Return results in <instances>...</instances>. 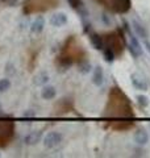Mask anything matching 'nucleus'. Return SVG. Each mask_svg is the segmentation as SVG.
<instances>
[{
  "instance_id": "nucleus-13",
  "label": "nucleus",
  "mask_w": 150,
  "mask_h": 158,
  "mask_svg": "<svg viewBox=\"0 0 150 158\" xmlns=\"http://www.w3.org/2000/svg\"><path fill=\"white\" fill-rule=\"evenodd\" d=\"M11 88V81L8 78L0 79V92H6Z\"/></svg>"
},
{
  "instance_id": "nucleus-6",
  "label": "nucleus",
  "mask_w": 150,
  "mask_h": 158,
  "mask_svg": "<svg viewBox=\"0 0 150 158\" xmlns=\"http://www.w3.org/2000/svg\"><path fill=\"white\" fill-rule=\"evenodd\" d=\"M41 137H42V133L40 131H32L31 133H28V135L25 136L24 141L27 145H36L37 142H40Z\"/></svg>"
},
{
  "instance_id": "nucleus-19",
  "label": "nucleus",
  "mask_w": 150,
  "mask_h": 158,
  "mask_svg": "<svg viewBox=\"0 0 150 158\" xmlns=\"http://www.w3.org/2000/svg\"><path fill=\"white\" fill-rule=\"evenodd\" d=\"M144 45H145V48H146V50L150 53V42L148 41V38H146V40H144Z\"/></svg>"
},
{
  "instance_id": "nucleus-11",
  "label": "nucleus",
  "mask_w": 150,
  "mask_h": 158,
  "mask_svg": "<svg viewBox=\"0 0 150 158\" xmlns=\"http://www.w3.org/2000/svg\"><path fill=\"white\" fill-rule=\"evenodd\" d=\"M90 40H91L92 46L96 49V50H102V49H103V40H102V37H100L99 34L91 33V34H90Z\"/></svg>"
},
{
  "instance_id": "nucleus-9",
  "label": "nucleus",
  "mask_w": 150,
  "mask_h": 158,
  "mask_svg": "<svg viewBox=\"0 0 150 158\" xmlns=\"http://www.w3.org/2000/svg\"><path fill=\"white\" fill-rule=\"evenodd\" d=\"M56 95H57L56 87H53V86H46V85L42 87V90H41V96H42V99H45V100H52V99L56 98Z\"/></svg>"
},
{
  "instance_id": "nucleus-12",
  "label": "nucleus",
  "mask_w": 150,
  "mask_h": 158,
  "mask_svg": "<svg viewBox=\"0 0 150 158\" xmlns=\"http://www.w3.org/2000/svg\"><path fill=\"white\" fill-rule=\"evenodd\" d=\"M49 81V75L46 73H40L36 75V78H34V83H36L37 86H45Z\"/></svg>"
},
{
  "instance_id": "nucleus-7",
  "label": "nucleus",
  "mask_w": 150,
  "mask_h": 158,
  "mask_svg": "<svg viewBox=\"0 0 150 158\" xmlns=\"http://www.w3.org/2000/svg\"><path fill=\"white\" fill-rule=\"evenodd\" d=\"M44 28H45V20H44V17H41V16H38V17H36L32 21V24H31V31H32V33H34V34H40L42 31H44Z\"/></svg>"
},
{
  "instance_id": "nucleus-5",
  "label": "nucleus",
  "mask_w": 150,
  "mask_h": 158,
  "mask_svg": "<svg viewBox=\"0 0 150 158\" xmlns=\"http://www.w3.org/2000/svg\"><path fill=\"white\" fill-rule=\"evenodd\" d=\"M134 142L138 145H146L149 142V133L145 131V129H137L134 132Z\"/></svg>"
},
{
  "instance_id": "nucleus-18",
  "label": "nucleus",
  "mask_w": 150,
  "mask_h": 158,
  "mask_svg": "<svg viewBox=\"0 0 150 158\" xmlns=\"http://www.w3.org/2000/svg\"><path fill=\"white\" fill-rule=\"evenodd\" d=\"M24 116H25V117H32V116H34V112L31 111V110H29V111H25V112H24Z\"/></svg>"
},
{
  "instance_id": "nucleus-8",
  "label": "nucleus",
  "mask_w": 150,
  "mask_h": 158,
  "mask_svg": "<svg viewBox=\"0 0 150 158\" xmlns=\"http://www.w3.org/2000/svg\"><path fill=\"white\" fill-rule=\"evenodd\" d=\"M92 83L95 86H102L104 83V71L100 66H96L94 69V74H92Z\"/></svg>"
},
{
  "instance_id": "nucleus-16",
  "label": "nucleus",
  "mask_w": 150,
  "mask_h": 158,
  "mask_svg": "<svg viewBox=\"0 0 150 158\" xmlns=\"http://www.w3.org/2000/svg\"><path fill=\"white\" fill-rule=\"evenodd\" d=\"M137 102H138V104L142 106V107H148L149 106V98L145 96V95H138L137 96Z\"/></svg>"
},
{
  "instance_id": "nucleus-17",
  "label": "nucleus",
  "mask_w": 150,
  "mask_h": 158,
  "mask_svg": "<svg viewBox=\"0 0 150 158\" xmlns=\"http://www.w3.org/2000/svg\"><path fill=\"white\" fill-rule=\"evenodd\" d=\"M69 3L71 4V7L75 8V9H78V11H81V9L83 8V4L81 0H69Z\"/></svg>"
},
{
  "instance_id": "nucleus-2",
  "label": "nucleus",
  "mask_w": 150,
  "mask_h": 158,
  "mask_svg": "<svg viewBox=\"0 0 150 158\" xmlns=\"http://www.w3.org/2000/svg\"><path fill=\"white\" fill-rule=\"evenodd\" d=\"M131 82L133 87L136 90H140V91H146L148 90V82L145 81V78L138 73H133L131 75Z\"/></svg>"
},
{
  "instance_id": "nucleus-14",
  "label": "nucleus",
  "mask_w": 150,
  "mask_h": 158,
  "mask_svg": "<svg viewBox=\"0 0 150 158\" xmlns=\"http://www.w3.org/2000/svg\"><path fill=\"white\" fill-rule=\"evenodd\" d=\"M79 73H82V74H88L90 71H91V65L87 62V61H84L82 63H79Z\"/></svg>"
},
{
  "instance_id": "nucleus-15",
  "label": "nucleus",
  "mask_w": 150,
  "mask_h": 158,
  "mask_svg": "<svg viewBox=\"0 0 150 158\" xmlns=\"http://www.w3.org/2000/svg\"><path fill=\"white\" fill-rule=\"evenodd\" d=\"M104 58H106V61L109 62V63L113 62V59H115V53H113V50H111V48L104 50Z\"/></svg>"
},
{
  "instance_id": "nucleus-1",
  "label": "nucleus",
  "mask_w": 150,
  "mask_h": 158,
  "mask_svg": "<svg viewBox=\"0 0 150 158\" xmlns=\"http://www.w3.org/2000/svg\"><path fill=\"white\" fill-rule=\"evenodd\" d=\"M63 136L59 132H49L44 137V146L48 149H54L62 142Z\"/></svg>"
},
{
  "instance_id": "nucleus-20",
  "label": "nucleus",
  "mask_w": 150,
  "mask_h": 158,
  "mask_svg": "<svg viewBox=\"0 0 150 158\" xmlns=\"http://www.w3.org/2000/svg\"><path fill=\"white\" fill-rule=\"evenodd\" d=\"M3 113V108H2V104H0V115Z\"/></svg>"
},
{
  "instance_id": "nucleus-4",
  "label": "nucleus",
  "mask_w": 150,
  "mask_h": 158,
  "mask_svg": "<svg viewBox=\"0 0 150 158\" xmlns=\"http://www.w3.org/2000/svg\"><path fill=\"white\" fill-rule=\"evenodd\" d=\"M129 52L132 53V56L134 58H138L142 54V46H141V44L138 42V40L134 37L132 33H131V36H129Z\"/></svg>"
},
{
  "instance_id": "nucleus-21",
  "label": "nucleus",
  "mask_w": 150,
  "mask_h": 158,
  "mask_svg": "<svg viewBox=\"0 0 150 158\" xmlns=\"http://www.w3.org/2000/svg\"><path fill=\"white\" fill-rule=\"evenodd\" d=\"M3 2H9V0H3Z\"/></svg>"
},
{
  "instance_id": "nucleus-3",
  "label": "nucleus",
  "mask_w": 150,
  "mask_h": 158,
  "mask_svg": "<svg viewBox=\"0 0 150 158\" xmlns=\"http://www.w3.org/2000/svg\"><path fill=\"white\" fill-rule=\"evenodd\" d=\"M67 16H66V13L65 12H57V13H54L52 17H50L49 20V24L52 27L54 28H61V27H65L67 24Z\"/></svg>"
},
{
  "instance_id": "nucleus-10",
  "label": "nucleus",
  "mask_w": 150,
  "mask_h": 158,
  "mask_svg": "<svg viewBox=\"0 0 150 158\" xmlns=\"http://www.w3.org/2000/svg\"><path fill=\"white\" fill-rule=\"evenodd\" d=\"M132 25H133V29H134V32L137 33V36H140L142 40H146L148 37H149V33H148V31L145 29V27L144 25H141L138 21H132Z\"/></svg>"
}]
</instances>
